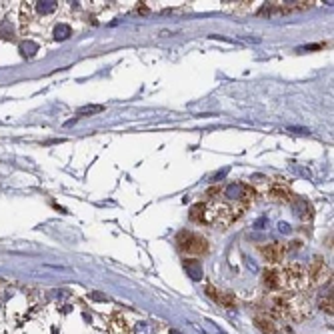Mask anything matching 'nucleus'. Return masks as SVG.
<instances>
[{
  "mask_svg": "<svg viewBox=\"0 0 334 334\" xmlns=\"http://www.w3.org/2000/svg\"><path fill=\"white\" fill-rule=\"evenodd\" d=\"M254 324L258 326L260 332L264 334H279V322L274 320V314L272 312H260V314L254 316Z\"/></svg>",
  "mask_w": 334,
  "mask_h": 334,
  "instance_id": "obj_3",
  "label": "nucleus"
},
{
  "mask_svg": "<svg viewBox=\"0 0 334 334\" xmlns=\"http://www.w3.org/2000/svg\"><path fill=\"white\" fill-rule=\"evenodd\" d=\"M288 228H290V226H288V224H286V222H284V224L280 222V232H290Z\"/></svg>",
  "mask_w": 334,
  "mask_h": 334,
  "instance_id": "obj_15",
  "label": "nucleus"
},
{
  "mask_svg": "<svg viewBox=\"0 0 334 334\" xmlns=\"http://www.w3.org/2000/svg\"><path fill=\"white\" fill-rule=\"evenodd\" d=\"M268 196H270L272 200H276V202H286V200H288V190L279 184V186H274V188H270Z\"/></svg>",
  "mask_w": 334,
  "mask_h": 334,
  "instance_id": "obj_9",
  "label": "nucleus"
},
{
  "mask_svg": "<svg viewBox=\"0 0 334 334\" xmlns=\"http://www.w3.org/2000/svg\"><path fill=\"white\" fill-rule=\"evenodd\" d=\"M134 332H136V334H152V332H154V328L150 326L149 322H138V324H136V328H134Z\"/></svg>",
  "mask_w": 334,
  "mask_h": 334,
  "instance_id": "obj_13",
  "label": "nucleus"
},
{
  "mask_svg": "<svg viewBox=\"0 0 334 334\" xmlns=\"http://www.w3.org/2000/svg\"><path fill=\"white\" fill-rule=\"evenodd\" d=\"M20 52H22V56H34L38 52V44L36 42H32V40H24L22 44H20Z\"/></svg>",
  "mask_w": 334,
  "mask_h": 334,
  "instance_id": "obj_11",
  "label": "nucleus"
},
{
  "mask_svg": "<svg viewBox=\"0 0 334 334\" xmlns=\"http://www.w3.org/2000/svg\"><path fill=\"white\" fill-rule=\"evenodd\" d=\"M205 202H198V205H194L190 208V220L192 222H205Z\"/></svg>",
  "mask_w": 334,
  "mask_h": 334,
  "instance_id": "obj_8",
  "label": "nucleus"
},
{
  "mask_svg": "<svg viewBox=\"0 0 334 334\" xmlns=\"http://www.w3.org/2000/svg\"><path fill=\"white\" fill-rule=\"evenodd\" d=\"M296 210H298V214H300L304 220H306V218H310V214H312V206L308 205L306 200H302V198H298Z\"/></svg>",
  "mask_w": 334,
  "mask_h": 334,
  "instance_id": "obj_12",
  "label": "nucleus"
},
{
  "mask_svg": "<svg viewBox=\"0 0 334 334\" xmlns=\"http://www.w3.org/2000/svg\"><path fill=\"white\" fill-rule=\"evenodd\" d=\"M184 270H186V274L190 276L192 280H202V276H205V270H202V264L198 262V260H192V258H188V260H184Z\"/></svg>",
  "mask_w": 334,
  "mask_h": 334,
  "instance_id": "obj_5",
  "label": "nucleus"
},
{
  "mask_svg": "<svg viewBox=\"0 0 334 334\" xmlns=\"http://www.w3.org/2000/svg\"><path fill=\"white\" fill-rule=\"evenodd\" d=\"M104 106H84L78 110V116H84V114H96V112H102Z\"/></svg>",
  "mask_w": 334,
  "mask_h": 334,
  "instance_id": "obj_14",
  "label": "nucleus"
},
{
  "mask_svg": "<svg viewBox=\"0 0 334 334\" xmlns=\"http://www.w3.org/2000/svg\"><path fill=\"white\" fill-rule=\"evenodd\" d=\"M264 284L268 288H279V286H282V270H279V268H268L264 272Z\"/></svg>",
  "mask_w": 334,
  "mask_h": 334,
  "instance_id": "obj_6",
  "label": "nucleus"
},
{
  "mask_svg": "<svg viewBox=\"0 0 334 334\" xmlns=\"http://www.w3.org/2000/svg\"><path fill=\"white\" fill-rule=\"evenodd\" d=\"M170 334H180L178 330H170Z\"/></svg>",
  "mask_w": 334,
  "mask_h": 334,
  "instance_id": "obj_17",
  "label": "nucleus"
},
{
  "mask_svg": "<svg viewBox=\"0 0 334 334\" xmlns=\"http://www.w3.org/2000/svg\"><path fill=\"white\" fill-rule=\"evenodd\" d=\"M176 244L178 248L186 252V254H206L208 252V242L205 236L188 232V230H180L176 236Z\"/></svg>",
  "mask_w": 334,
  "mask_h": 334,
  "instance_id": "obj_1",
  "label": "nucleus"
},
{
  "mask_svg": "<svg viewBox=\"0 0 334 334\" xmlns=\"http://www.w3.org/2000/svg\"><path fill=\"white\" fill-rule=\"evenodd\" d=\"M258 250H260V254H262V258L266 260L268 264H279V262H282L284 254H286L284 244H279V242L264 244V246H260Z\"/></svg>",
  "mask_w": 334,
  "mask_h": 334,
  "instance_id": "obj_2",
  "label": "nucleus"
},
{
  "mask_svg": "<svg viewBox=\"0 0 334 334\" xmlns=\"http://www.w3.org/2000/svg\"><path fill=\"white\" fill-rule=\"evenodd\" d=\"M56 8H58V2H54V0H44V2L36 4L38 14H50V12H54Z\"/></svg>",
  "mask_w": 334,
  "mask_h": 334,
  "instance_id": "obj_10",
  "label": "nucleus"
},
{
  "mask_svg": "<svg viewBox=\"0 0 334 334\" xmlns=\"http://www.w3.org/2000/svg\"><path fill=\"white\" fill-rule=\"evenodd\" d=\"M318 304H320V308H322L326 314H332V279H330V282L326 284V288L320 292Z\"/></svg>",
  "mask_w": 334,
  "mask_h": 334,
  "instance_id": "obj_4",
  "label": "nucleus"
},
{
  "mask_svg": "<svg viewBox=\"0 0 334 334\" xmlns=\"http://www.w3.org/2000/svg\"><path fill=\"white\" fill-rule=\"evenodd\" d=\"M70 36H72V28H70L68 24H64V22H58L54 28L56 40H68Z\"/></svg>",
  "mask_w": 334,
  "mask_h": 334,
  "instance_id": "obj_7",
  "label": "nucleus"
},
{
  "mask_svg": "<svg viewBox=\"0 0 334 334\" xmlns=\"http://www.w3.org/2000/svg\"><path fill=\"white\" fill-rule=\"evenodd\" d=\"M92 298H94V300H106V298H104V296H100V292H94Z\"/></svg>",
  "mask_w": 334,
  "mask_h": 334,
  "instance_id": "obj_16",
  "label": "nucleus"
}]
</instances>
